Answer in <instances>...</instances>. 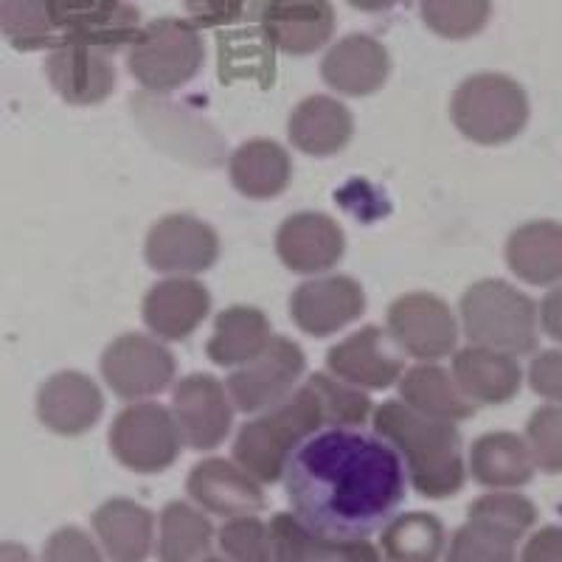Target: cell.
<instances>
[{
  "instance_id": "obj_1",
  "label": "cell",
  "mask_w": 562,
  "mask_h": 562,
  "mask_svg": "<svg viewBox=\"0 0 562 562\" xmlns=\"http://www.w3.org/2000/svg\"><path fill=\"white\" fill-rule=\"evenodd\" d=\"M293 515L329 540H366L391 524L405 501V467L380 434L324 428L284 467Z\"/></svg>"
},
{
  "instance_id": "obj_2",
  "label": "cell",
  "mask_w": 562,
  "mask_h": 562,
  "mask_svg": "<svg viewBox=\"0 0 562 562\" xmlns=\"http://www.w3.org/2000/svg\"><path fill=\"white\" fill-rule=\"evenodd\" d=\"M371 414L363 389L315 371L281 403L245 422L234 439V461L259 484H276L301 441L324 428H363Z\"/></svg>"
},
{
  "instance_id": "obj_3",
  "label": "cell",
  "mask_w": 562,
  "mask_h": 562,
  "mask_svg": "<svg viewBox=\"0 0 562 562\" xmlns=\"http://www.w3.org/2000/svg\"><path fill=\"white\" fill-rule=\"evenodd\" d=\"M371 425L400 453L405 475L422 498H453L464 486V448L456 422L434 419L408 408L403 400H391L374 408Z\"/></svg>"
},
{
  "instance_id": "obj_4",
  "label": "cell",
  "mask_w": 562,
  "mask_h": 562,
  "mask_svg": "<svg viewBox=\"0 0 562 562\" xmlns=\"http://www.w3.org/2000/svg\"><path fill=\"white\" fill-rule=\"evenodd\" d=\"M461 326L473 346L506 351V355H531L540 344V318L537 304L512 288L504 279L475 281L461 295Z\"/></svg>"
},
{
  "instance_id": "obj_5",
  "label": "cell",
  "mask_w": 562,
  "mask_h": 562,
  "mask_svg": "<svg viewBox=\"0 0 562 562\" xmlns=\"http://www.w3.org/2000/svg\"><path fill=\"white\" fill-rule=\"evenodd\" d=\"M450 115L464 138L481 147H501L518 138L529 124V97L524 85L506 74L484 70L456 88Z\"/></svg>"
},
{
  "instance_id": "obj_6",
  "label": "cell",
  "mask_w": 562,
  "mask_h": 562,
  "mask_svg": "<svg viewBox=\"0 0 562 562\" xmlns=\"http://www.w3.org/2000/svg\"><path fill=\"white\" fill-rule=\"evenodd\" d=\"M205 43L192 20H149L133 40L127 54L130 74L149 93H172L200 74Z\"/></svg>"
},
{
  "instance_id": "obj_7",
  "label": "cell",
  "mask_w": 562,
  "mask_h": 562,
  "mask_svg": "<svg viewBox=\"0 0 562 562\" xmlns=\"http://www.w3.org/2000/svg\"><path fill=\"white\" fill-rule=\"evenodd\" d=\"M180 448L172 411L158 403L127 405L110 425V450L133 473H164L178 461Z\"/></svg>"
},
{
  "instance_id": "obj_8",
  "label": "cell",
  "mask_w": 562,
  "mask_h": 562,
  "mask_svg": "<svg viewBox=\"0 0 562 562\" xmlns=\"http://www.w3.org/2000/svg\"><path fill=\"white\" fill-rule=\"evenodd\" d=\"M307 371V358L295 340L273 335L254 360L239 366L228 378L231 403L243 414H262L293 394Z\"/></svg>"
},
{
  "instance_id": "obj_9",
  "label": "cell",
  "mask_w": 562,
  "mask_h": 562,
  "mask_svg": "<svg viewBox=\"0 0 562 562\" xmlns=\"http://www.w3.org/2000/svg\"><path fill=\"white\" fill-rule=\"evenodd\" d=\"M102 378L122 400H144L167 391L178 374L172 351L153 335H119L102 355Z\"/></svg>"
},
{
  "instance_id": "obj_10",
  "label": "cell",
  "mask_w": 562,
  "mask_h": 562,
  "mask_svg": "<svg viewBox=\"0 0 562 562\" xmlns=\"http://www.w3.org/2000/svg\"><path fill=\"white\" fill-rule=\"evenodd\" d=\"M389 335L405 355L434 363L456 351L459 324L448 301L439 295L405 293L391 301Z\"/></svg>"
},
{
  "instance_id": "obj_11",
  "label": "cell",
  "mask_w": 562,
  "mask_h": 562,
  "mask_svg": "<svg viewBox=\"0 0 562 562\" xmlns=\"http://www.w3.org/2000/svg\"><path fill=\"white\" fill-rule=\"evenodd\" d=\"M59 43H85L115 54L144 29L135 0H57Z\"/></svg>"
},
{
  "instance_id": "obj_12",
  "label": "cell",
  "mask_w": 562,
  "mask_h": 562,
  "mask_svg": "<svg viewBox=\"0 0 562 562\" xmlns=\"http://www.w3.org/2000/svg\"><path fill=\"white\" fill-rule=\"evenodd\" d=\"M147 265L167 276H198L220 259V237L192 214H169L149 228L144 245Z\"/></svg>"
},
{
  "instance_id": "obj_13",
  "label": "cell",
  "mask_w": 562,
  "mask_h": 562,
  "mask_svg": "<svg viewBox=\"0 0 562 562\" xmlns=\"http://www.w3.org/2000/svg\"><path fill=\"white\" fill-rule=\"evenodd\" d=\"M400 351L389 329L363 326L326 351V369L355 389L385 391L403 378L405 360Z\"/></svg>"
},
{
  "instance_id": "obj_14",
  "label": "cell",
  "mask_w": 562,
  "mask_h": 562,
  "mask_svg": "<svg viewBox=\"0 0 562 562\" xmlns=\"http://www.w3.org/2000/svg\"><path fill=\"white\" fill-rule=\"evenodd\" d=\"M172 416L183 445L194 450L220 448L234 425L228 389L211 374H189L172 396Z\"/></svg>"
},
{
  "instance_id": "obj_15",
  "label": "cell",
  "mask_w": 562,
  "mask_h": 562,
  "mask_svg": "<svg viewBox=\"0 0 562 562\" xmlns=\"http://www.w3.org/2000/svg\"><path fill=\"white\" fill-rule=\"evenodd\" d=\"M366 313V293L351 276H321L295 288L290 315L301 333L329 338Z\"/></svg>"
},
{
  "instance_id": "obj_16",
  "label": "cell",
  "mask_w": 562,
  "mask_h": 562,
  "mask_svg": "<svg viewBox=\"0 0 562 562\" xmlns=\"http://www.w3.org/2000/svg\"><path fill=\"white\" fill-rule=\"evenodd\" d=\"M338 14L333 0H265L262 32L276 52L310 57L333 40Z\"/></svg>"
},
{
  "instance_id": "obj_17",
  "label": "cell",
  "mask_w": 562,
  "mask_h": 562,
  "mask_svg": "<svg viewBox=\"0 0 562 562\" xmlns=\"http://www.w3.org/2000/svg\"><path fill=\"white\" fill-rule=\"evenodd\" d=\"M276 254L293 273H326L344 259L346 234L329 214L299 211L276 231Z\"/></svg>"
},
{
  "instance_id": "obj_18",
  "label": "cell",
  "mask_w": 562,
  "mask_h": 562,
  "mask_svg": "<svg viewBox=\"0 0 562 562\" xmlns=\"http://www.w3.org/2000/svg\"><path fill=\"white\" fill-rule=\"evenodd\" d=\"M45 77L59 97L77 108H90L113 97L115 68L102 48L85 43H59L45 59Z\"/></svg>"
},
{
  "instance_id": "obj_19",
  "label": "cell",
  "mask_w": 562,
  "mask_h": 562,
  "mask_svg": "<svg viewBox=\"0 0 562 562\" xmlns=\"http://www.w3.org/2000/svg\"><path fill=\"white\" fill-rule=\"evenodd\" d=\"M104 396L82 371H59L37 391V419L57 436H82L102 419Z\"/></svg>"
},
{
  "instance_id": "obj_20",
  "label": "cell",
  "mask_w": 562,
  "mask_h": 562,
  "mask_svg": "<svg viewBox=\"0 0 562 562\" xmlns=\"http://www.w3.org/2000/svg\"><path fill=\"white\" fill-rule=\"evenodd\" d=\"M211 293L192 276H169L144 295L140 318L160 340H186L209 318Z\"/></svg>"
},
{
  "instance_id": "obj_21",
  "label": "cell",
  "mask_w": 562,
  "mask_h": 562,
  "mask_svg": "<svg viewBox=\"0 0 562 562\" xmlns=\"http://www.w3.org/2000/svg\"><path fill=\"white\" fill-rule=\"evenodd\" d=\"M391 74L389 48L371 34H349L329 45L321 59V77L344 97L360 99L378 93Z\"/></svg>"
},
{
  "instance_id": "obj_22",
  "label": "cell",
  "mask_w": 562,
  "mask_h": 562,
  "mask_svg": "<svg viewBox=\"0 0 562 562\" xmlns=\"http://www.w3.org/2000/svg\"><path fill=\"white\" fill-rule=\"evenodd\" d=\"M186 490L198 506L220 518H243L265 506L262 484L228 459H203L186 479Z\"/></svg>"
},
{
  "instance_id": "obj_23",
  "label": "cell",
  "mask_w": 562,
  "mask_h": 562,
  "mask_svg": "<svg viewBox=\"0 0 562 562\" xmlns=\"http://www.w3.org/2000/svg\"><path fill=\"white\" fill-rule=\"evenodd\" d=\"M456 385L473 405H504L515 400L524 383L515 355L486 349V346H467L453 351L450 366Z\"/></svg>"
},
{
  "instance_id": "obj_24",
  "label": "cell",
  "mask_w": 562,
  "mask_h": 562,
  "mask_svg": "<svg viewBox=\"0 0 562 562\" xmlns=\"http://www.w3.org/2000/svg\"><path fill=\"white\" fill-rule=\"evenodd\" d=\"M268 531L270 562H380V551L369 540H329L295 515H276Z\"/></svg>"
},
{
  "instance_id": "obj_25",
  "label": "cell",
  "mask_w": 562,
  "mask_h": 562,
  "mask_svg": "<svg viewBox=\"0 0 562 562\" xmlns=\"http://www.w3.org/2000/svg\"><path fill=\"white\" fill-rule=\"evenodd\" d=\"M290 144L313 158H329L346 149L355 135V119L344 102L324 93L307 97L295 104L288 122Z\"/></svg>"
},
{
  "instance_id": "obj_26",
  "label": "cell",
  "mask_w": 562,
  "mask_h": 562,
  "mask_svg": "<svg viewBox=\"0 0 562 562\" xmlns=\"http://www.w3.org/2000/svg\"><path fill=\"white\" fill-rule=\"evenodd\" d=\"M506 265L520 281L551 288L562 281V223L531 220L506 239Z\"/></svg>"
},
{
  "instance_id": "obj_27",
  "label": "cell",
  "mask_w": 562,
  "mask_h": 562,
  "mask_svg": "<svg viewBox=\"0 0 562 562\" xmlns=\"http://www.w3.org/2000/svg\"><path fill=\"white\" fill-rule=\"evenodd\" d=\"M228 178L245 198L273 200L293 180V158L279 140L250 138L231 155Z\"/></svg>"
},
{
  "instance_id": "obj_28",
  "label": "cell",
  "mask_w": 562,
  "mask_h": 562,
  "mask_svg": "<svg viewBox=\"0 0 562 562\" xmlns=\"http://www.w3.org/2000/svg\"><path fill=\"white\" fill-rule=\"evenodd\" d=\"M93 531L113 562H144L153 549L155 520L135 501L113 498L93 512Z\"/></svg>"
},
{
  "instance_id": "obj_29",
  "label": "cell",
  "mask_w": 562,
  "mask_h": 562,
  "mask_svg": "<svg viewBox=\"0 0 562 562\" xmlns=\"http://www.w3.org/2000/svg\"><path fill=\"white\" fill-rule=\"evenodd\" d=\"M470 473L481 486L492 490H515L529 484L535 475V459L526 439L509 430L484 434L470 448Z\"/></svg>"
},
{
  "instance_id": "obj_30",
  "label": "cell",
  "mask_w": 562,
  "mask_h": 562,
  "mask_svg": "<svg viewBox=\"0 0 562 562\" xmlns=\"http://www.w3.org/2000/svg\"><path fill=\"white\" fill-rule=\"evenodd\" d=\"M273 338L270 333V318L259 307L237 304L225 307L214 321V333L205 344V355L211 363L223 369H239L248 360H254L259 351Z\"/></svg>"
},
{
  "instance_id": "obj_31",
  "label": "cell",
  "mask_w": 562,
  "mask_h": 562,
  "mask_svg": "<svg viewBox=\"0 0 562 562\" xmlns=\"http://www.w3.org/2000/svg\"><path fill=\"white\" fill-rule=\"evenodd\" d=\"M400 400L408 408L419 411L425 416H434V419L464 422L473 419L475 411H479V405H473L461 394L453 374L436 363H419L414 369L403 371V378H400Z\"/></svg>"
},
{
  "instance_id": "obj_32",
  "label": "cell",
  "mask_w": 562,
  "mask_h": 562,
  "mask_svg": "<svg viewBox=\"0 0 562 562\" xmlns=\"http://www.w3.org/2000/svg\"><path fill=\"white\" fill-rule=\"evenodd\" d=\"M214 529L209 518L183 501H172L160 512V562H200L211 549Z\"/></svg>"
},
{
  "instance_id": "obj_33",
  "label": "cell",
  "mask_w": 562,
  "mask_h": 562,
  "mask_svg": "<svg viewBox=\"0 0 562 562\" xmlns=\"http://www.w3.org/2000/svg\"><path fill=\"white\" fill-rule=\"evenodd\" d=\"M0 34L18 52L59 45L57 0H0Z\"/></svg>"
},
{
  "instance_id": "obj_34",
  "label": "cell",
  "mask_w": 562,
  "mask_h": 562,
  "mask_svg": "<svg viewBox=\"0 0 562 562\" xmlns=\"http://www.w3.org/2000/svg\"><path fill=\"white\" fill-rule=\"evenodd\" d=\"M383 551L391 562H439L445 551V526L430 512L391 518L383 531Z\"/></svg>"
},
{
  "instance_id": "obj_35",
  "label": "cell",
  "mask_w": 562,
  "mask_h": 562,
  "mask_svg": "<svg viewBox=\"0 0 562 562\" xmlns=\"http://www.w3.org/2000/svg\"><path fill=\"white\" fill-rule=\"evenodd\" d=\"M425 26L445 40H470L486 29L492 0H419Z\"/></svg>"
},
{
  "instance_id": "obj_36",
  "label": "cell",
  "mask_w": 562,
  "mask_h": 562,
  "mask_svg": "<svg viewBox=\"0 0 562 562\" xmlns=\"http://www.w3.org/2000/svg\"><path fill=\"white\" fill-rule=\"evenodd\" d=\"M518 537L501 526L470 518L450 540L448 562H515Z\"/></svg>"
},
{
  "instance_id": "obj_37",
  "label": "cell",
  "mask_w": 562,
  "mask_h": 562,
  "mask_svg": "<svg viewBox=\"0 0 562 562\" xmlns=\"http://www.w3.org/2000/svg\"><path fill=\"white\" fill-rule=\"evenodd\" d=\"M526 445L535 467L543 473H562V405H540L526 422Z\"/></svg>"
},
{
  "instance_id": "obj_38",
  "label": "cell",
  "mask_w": 562,
  "mask_h": 562,
  "mask_svg": "<svg viewBox=\"0 0 562 562\" xmlns=\"http://www.w3.org/2000/svg\"><path fill=\"white\" fill-rule=\"evenodd\" d=\"M470 518L486 520V524L501 526L504 531H509L512 537H524L531 526L537 524V509L526 495L518 492L498 490L490 492V495H481L479 501H473L470 506Z\"/></svg>"
},
{
  "instance_id": "obj_39",
  "label": "cell",
  "mask_w": 562,
  "mask_h": 562,
  "mask_svg": "<svg viewBox=\"0 0 562 562\" xmlns=\"http://www.w3.org/2000/svg\"><path fill=\"white\" fill-rule=\"evenodd\" d=\"M220 546L234 562H270V531L254 515L231 518L220 529Z\"/></svg>"
},
{
  "instance_id": "obj_40",
  "label": "cell",
  "mask_w": 562,
  "mask_h": 562,
  "mask_svg": "<svg viewBox=\"0 0 562 562\" xmlns=\"http://www.w3.org/2000/svg\"><path fill=\"white\" fill-rule=\"evenodd\" d=\"M43 562H104L97 543L82 529L65 526L48 537L43 551Z\"/></svg>"
},
{
  "instance_id": "obj_41",
  "label": "cell",
  "mask_w": 562,
  "mask_h": 562,
  "mask_svg": "<svg viewBox=\"0 0 562 562\" xmlns=\"http://www.w3.org/2000/svg\"><path fill=\"white\" fill-rule=\"evenodd\" d=\"M529 385L549 403L562 405V349L540 351L529 366Z\"/></svg>"
},
{
  "instance_id": "obj_42",
  "label": "cell",
  "mask_w": 562,
  "mask_h": 562,
  "mask_svg": "<svg viewBox=\"0 0 562 562\" xmlns=\"http://www.w3.org/2000/svg\"><path fill=\"white\" fill-rule=\"evenodd\" d=\"M248 0H183V9L194 26L223 29L237 23Z\"/></svg>"
},
{
  "instance_id": "obj_43",
  "label": "cell",
  "mask_w": 562,
  "mask_h": 562,
  "mask_svg": "<svg viewBox=\"0 0 562 562\" xmlns=\"http://www.w3.org/2000/svg\"><path fill=\"white\" fill-rule=\"evenodd\" d=\"M520 562H562V529L546 526L526 543Z\"/></svg>"
},
{
  "instance_id": "obj_44",
  "label": "cell",
  "mask_w": 562,
  "mask_h": 562,
  "mask_svg": "<svg viewBox=\"0 0 562 562\" xmlns=\"http://www.w3.org/2000/svg\"><path fill=\"white\" fill-rule=\"evenodd\" d=\"M537 318H540L543 333L549 335L551 340H560L562 344V284L546 295L540 310H537Z\"/></svg>"
},
{
  "instance_id": "obj_45",
  "label": "cell",
  "mask_w": 562,
  "mask_h": 562,
  "mask_svg": "<svg viewBox=\"0 0 562 562\" xmlns=\"http://www.w3.org/2000/svg\"><path fill=\"white\" fill-rule=\"evenodd\" d=\"M351 9H358V12H369V14H378V12H389L394 9L396 3H403V0H346Z\"/></svg>"
},
{
  "instance_id": "obj_46",
  "label": "cell",
  "mask_w": 562,
  "mask_h": 562,
  "mask_svg": "<svg viewBox=\"0 0 562 562\" xmlns=\"http://www.w3.org/2000/svg\"><path fill=\"white\" fill-rule=\"evenodd\" d=\"M0 562H34L26 546L20 543H0Z\"/></svg>"
},
{
  "instance_id": "obj_47",
  "label": "cell",
  "mask_w": 562,
  "mask_h": 562,
  "mask_svg": "<svg viewBox=\"0 0 562 562\" xmlns=\"http://www.w3.org/2000/svg\"><path fill=\"white\" fill-rule=\"evenodd\" d=\"M203 562H228V560H220V557H205Z\"/></svg>"
}]
</instances>
